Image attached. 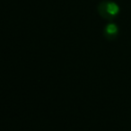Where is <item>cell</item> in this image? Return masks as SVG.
<instances>
[{"instance_id": "obj_1", "label": "cell", "mask_w": 131, "mask_h": 131, "mask_svg": "<svg viewBox=\"0 0 131 131\" xmlns=\"http://www.w3.org/2000/svg\"><path fill=\"white\" fill-rule=\"evenodd\" d=\"M99 14L102 18L111 21L119 13V7L117 4L110 1H102L98 5L97 7Z\"/></svg>"}, {"instance_id": "obj_2", "label": "cell", "mask_w": 131, "mask_h": 131, "mask_svg": "<svg viewBox=\"0 0 131 131\" xmlns=\"http://www.w3.org/2000/svg\"><path fill=\"white\" fill-rule=\"evenodd\" d=\"M105 38L107 40H113L119 35V28L115 23H110L109 24H107L104 28V32H103Z\"/></svg>"}]
</instances>
